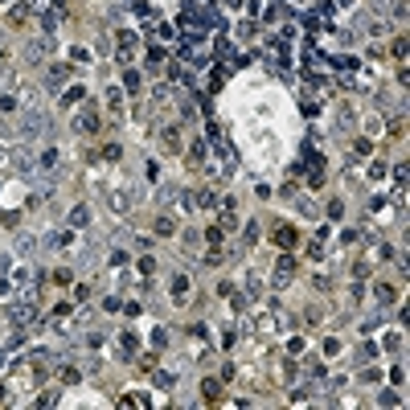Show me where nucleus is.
<instances>
[{"label":"nucleus","mask_w":410,"mask_h":410,"mask_svg":"<svg viewBox=\"0 0 410 410\" xmlns=\"http://www.w3.org/2000/svg\"><path fill=\"white\" fill-rule=\"evenodd\" d=\"M9 316H13L17 324H33V320H37V304H17Z\"/></svg>","instance_id":"1"},{"label":"nucleus","mask_w":410,"mask_h":410,"mask_svg":"<svg viewBox=\"0 0 410 410\" xmlns=\"http://www.w3.org/2000/svg\"><path fill=\"white\" fill-rule=\"evenodd\" d=\"M49 49H53V37H49V33H45V37H37V41H33V45H29V62H41V57H45V53H49Z\"/></svg>","instance_id":"2"},{"label":"nucleus","mask_w":410,"mask_h":410,"mask_svg":"<svg viewBox=\"0 0 410 410\" xmlns=\"http://www.w3.org/2000/svg\"><path fill=\"white\" fill-rule=\"evenodd\" d=\"M9 164H13L17 172H29V168H33V156H29L25 148H17V152H9Z\"/></svg>","instance_id":"3"},{"label":"nucleus","mask_w":410,"mask_h":410,"mask_svg":"<svg viewBox=\"0 0 410 410\" xmlns=\"http://www.w3.org/2000/svg\"><path fill=\"white\" fill-rule=\"evenodd\" d=\"M291 271H296V263L283 255V259H279V267H275V283H279V287H283V283H291Z\"/></svg>","instance_id":"4"},{"label":"nucleus","mask_w":410,"mask_h":410,"mask_svg":"<svg viewBox=\"0 0 410 410\" xmlns=\"http://www.w3.org/2000/svg\"><path fill=\"white\" fill-rule=\"evenodd\" d=\"M94 128H99V111L90 107V111H82V115H78V132H94Z\"/></svg>","instance_id":"5"},{"label":"nucleus","mask_w":410,"mask_h":410,"mask_svg":"<svg viewBox=\"0 0 410 410\" xmlns=\"http://www.w3.org/2000/svg\"><path fill=\"white\" fill-rule=\"evenodd\" d=\"M136 45H140V37H136V33H119V53H123V57L136 53Z\"/></svg>","instance_id":"6"},{"label":"nucleus","mask_w":410,"mask_h":410,"mask_svg":"<svg viewBox=\"0 0 410 410\" xmlns=\"http://www.w3.org/2000/svg\"><path fill=\"white\" fill-rule=\"evenodd\" d=\"M275 238H279V246H291L300 234H296V226H279V234H275Z\"/></svg>","instance_id":"7"},{"label":"nucleus","mask_w":410,"mask_h":410,"mask_svg":"<svg viewBox=\"0 0 410 410\" xmlns=\"http://www.w3.org/2000/svg\"><path fill=\"white\" fill-rule=\"evenodd\" d=\"M86 222H90V209H86V205H78V209L70 213V226H86Z\"/></svg>","instance_id":"8"},{"label":"nucleus","mask_w":410,"mask_h":410,"mask_svg":"<svg viewBox=\"0 0 410 410\" xmlns=\"http://www.w3.org/2000/svg\"><path fill=\"white\" fill-rule=\"evenodd\" d=\"M107 107L111 111H123V90H107Z\"/></svg>","instance_id":"9"},{"label":"nucleus","mask_w":410,"mask_h":410,"mask_svg":"<svg viewBox=\"0 0 410 410\" xmlns=\"http://www.w3.org/2000/svg\"><path fill=\"white\" fill-rule=\"evenodd\" d=\"M37 168H45V172H53V168H57V152H53V148L41 156V164H37Z\"/></svg>","instance_id":"10"},{"label":"nucleus","mask_w":410,"mask_h":410,"mask_svg":"<svg viewBox=\"0 0 410 410\" xmlns=\"http://www.w3.org/2000/svg\"><path fill=\"white\" fill-rule=\"evenodd\" d=\"M201 390H205V398H209V402H217V398H222V386H217V382H205Z\"/></svg>","instance_id":"11"},{"label":"nucleus","mask_w":410,"mask_h":410,"mask_svg":"<svg viewBox=\"0 0 410 410\" xmlns=\"http://www.w3.org/2000/svg\"><path fill=\"white\" fill-rule=\"evenodd\" d=\"M66 74H70V66H66V70L53 66V70H49V86H62V78H66Z\"/></svg>","instance_id":"12"},{"label":"nucleus","mask_w":410,"mask_h":410,"mask_svg":"<svg viewBox=\"0 0 410 410\" xmlns=\"http://www.w3.org/2000/svg\"><path fill=\"white\" fill-rule=\"evenodd\" d=\"M9 21H13V25H25V21H29V5H21V9H13V17H9Z\"/></svg>","instance_id":"13"},{"label":"nucleus","mask_w":410,"mask_h":410,"mask_svg":"<svg viewBox=\"0 0 410 410\" xmlns=\"http://www.w3.org/2000/svg\"><path fill=\"white\" fill-rule=\"evenodd\" d=\"M164 148H181V136H177V128H164Z\"/></svg>","instance_id":"14"},{"label":"nucleus","mask_w":410,"mask_h":410,"mask_svg":"<svg viewBox=\"0 0 410 410\" xmlns=\"http://www.w3.org/2000/svg\"><path fill=\"white\" fill-rule=\"evenodd\" d=\"M394 296H398V291H394V287H390V283H382V287H377V300H382V304H390V300H394Z\"/></svg>","instance_id":"15"},{"label":"nucleus","mask_w":410,"mask_h":410,"mask_svg":"<svg viewBox=\"0 0 410 410\" xmlns=\"http://www.w3.org/2000/svg\"><path fill=\"white\" fill-rule=\"evenodd\" d=\"M156 234H160V238L172 234V222H168V217H160V222H156Z\"/></svg>","instance_id":"16"},{"label":"nucleus","mask_w":410,"mask_h":410,"mask_svg":"<svg viewBox=\"0 0 410 410\" xmlns=\"http://www.w3.org/2000/svg\"><path fill=\"white\" fill-rule=\"evenodd\" d=\"M0 402H5V390H0Z\"/></svg>","instance_id":"17"}]
</instances>
